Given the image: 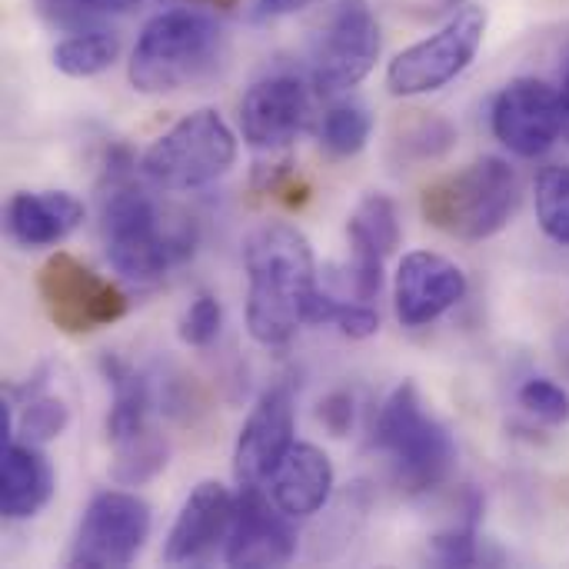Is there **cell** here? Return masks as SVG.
I'll return each instance as SVG.
<instances>
[{
	"label": "cell",
	"mask_w": 569,
	"mask_h": 569,
	"mask_svg": "<svg viewBox=\"0 0 569 569\" xmlns=\"http://www.w3.org/2000/svg\"><path fill=\"white\" fill-rule=\"evenodd\" d=\"M333 493V463L313 443H293L270 477V497L293 520L313 517Z\"/></svg>",
	"instance_id": "cell-17"
},
{
	"label": "cell",
	"mask_w": 569,
	"mask_h": 569,
	"mask_svg": "<svg viewBox=\"0 0 569 569\" xmlns=\"http://www.w3.org/2000/svg\"><path fill=\"white\" fill-rule=\"evenodd\" d=\"M563 137L569 140V73H567V83H563Z\"/></svg>",
	"instance_id": "cell-35"
},
{
	"label": "cell",
	"mask_w": 569,
	"mask_h": 569,
	"mask_svg": "<svg viewBox=\"0 0 569 569\" xmlns=\"http://www.w3.org/2000/svg\"><path fill=\"white\" fill-rule=\"evenodd\" d=\"M220 323H223V310H220L217 297L200 293L180 317V340L187 347H210L220 333Z\"/></svg>",
	"instance_id": "cell-30"
},
{
	"label": "cell",
	"mask_w": 569,
	"mask_h": 569,
	"mask_svg": "<svg viewBox=\"0 0 569 569\" xmlns=\"http://www.w3.org/2000/svg\"><path fill=\"white\" fill-rule=\"evenodd\" d=\"M243 263L250 277V337L263 347H287L297 337L300 323H307V303L317 293L310 240L293 223L267 220L247 237Z\"/></svg>",
	"instance_id": "cell-1"
},
{
	"label": "cell",
	"mask_w": 569,
	"mask_h": 569,
	"mask_svg": "<svg viewBox=\"0 0 569 569\" xmlns=\"http://www.w3.org/2000/svg\"><path fill=\"white\" fill-rule=\"evenodd\" d=\"M237 160V137L217 110H193L157 137L140 167L167 190H193L223 177Z\"/></svg>",
	"instance_id": "cell-6"
},
{
	"label": "cell",
	"mask_w": 569,
	"mask_h": 569,
	"mask_svg": "<svg viewBox=\"0 0 569 569\" xmlns=\"http://www.w3.org/2000/svg\"><path fill=\"white\" fill-rule=\"evenodd\" d=\"M433 557L443 567H473L477 563V510H470V517L463 523H457L453 530L440 533L433 540Z\"/></svg>",
	"instance_id": "cell-31"
},
{
	"label": "cell",
	"mask_w": 569,
	"mask_h": 569,
	"mask_svg": "<svg viewBox=\"0 0 569 569\" xmlns=\"http://www.w3.org/2000/svg\"><path fill=\"white\" fill-rule=\"evenodd\" d=\"M353 413H357V407H353V397H350L347 390H337V393L323 397V400H320V410H317L320 423H323L333 437H347V433L353 430Z\"/></svg>",
	"instance_id": "cell-33"
},
{
	"label": "cell",
	"mask_w": 569,
	"mask_h": 569,
	"mask_svg": "<svg viewBox=\"0 0 569 569\" xmlns=\"http://www.w3.org/2000/svg\"><path fill=\"white\" fill-rule=\"evenodd\" d=\"M167 457H170L167 443H163L157 433H150L147 440H140V443H133V447L113 453V470H110V477H113L120 487H140V483L153 480V477L167 467Z\"/></svg>",
	"instance_id": "cell-26"
},
{
	"label": "cell",
	"mask_w": 569,
	"mask_h": 569,
	"mask_svg": "<svg viewBox=\"0 0 569 569\" xmlns=\"http://www.w3.org/2000/svg\"><path fill=\"white\" fill-rule=\"evenodd\" d=\"M83 223V203L67 190H23L7 203V230L23 247H53Z\"/></svg>",
	"instance_id": "cell-18"
},
{
	"label": "cell",
	"mask_w": 569,
	"mask_h": 569,
	"mask_svg": "<svg viewBox=\"0 0 569 569\" xmlns=\"http://www.w3.org/2000/svg\"><path fill=\"white\" fill-rule=\"evenodd\" d=\"M120 53V40L107 30H87L60 40L53 47V67L67 77H97L113 67Z\"/></svg>",
	"instance_id": "cell-22"
},
{
	"label": "cell",
	"mask_w": 569,
	"mask_h": 569,
	"mask_svg": "<svg viewBox=\"0 0 569 569\" xmlns=\"http://www.w3.org/2000/svg\"><path fill=\"white\" fill-rule=\"evenodd\" d=\"M293 520L277 507V500L263 497V487H243L233 527L227 537V563L230 567H283L297 553V533L290 530Z\"/></svg>",
	"instance_id": "cell-12"
},
{
	"label": "cell",
	"mask_w": 569,
	"mask_h": 569,
	"mask_svg": "<svg viewBox=\"0 0 569 569\" xmlns=\"http://www.w3.org/2000/svg\"><path fill=\"white\" fill-rule=\"evenodd\" d=\"M493 133L517 157L547 153L563 133V97L533 77L507 83L493 103Z\"/></svg>",
	"instance_id": "cell-11"
},
{
	"label": "cell",
	"mask_w": 569,
	"mask_h": 569,
	"mask_svg": "<svg viewBox=\"0 0 569 569\" xmlns=\"http://www.w3.org/2000/svg\"><path fill=\"white\" fill-rule=\"evenodd\" d=\"M307 323H337L350 340H367L380 330V317L360 303H340L327 293H313L307 303Z\"/></svg>",
	"instance_id": "cell-25"
},
{
	"label": "cell",
	"mask_w": 569,
	"mask_h": 569,
	"mask_svg": "<svg viewBox=\"0 0 569 569\" xmlns=\"http://www.w3.org/2000/svg\"><path fill=\"white\" fill-rule=\"evenodd\" d=\"M137 3L140 0H47V7L60 20H87V17H103V13H123Z\"/></svg>",
	"instance_id": "cell-32"
},
{
	"label": "cell",
	"mask_w": 569,
	"mask_h": 569,
	"mask_svg": "<svg viewBox=\"0 0 569 569\" xmlns=\"http://www.w3.org/2000/svg\"><path fill=\"white\" fill-rule=\"evenodd\" d=\"M53 497V470L33 443H7L0 460V510L7 520L37 517Z\"/></svg>",
	"instance_id": "cell-19"
},
{
	"label": "cell",
	"mask_w": 569,
	"mask_h": 569,
	"mask_svg": "<svg viewBox=\"0 0 569 569\" xmlns=\"http://www.w3.org/2000/svg\"><path fill=\"white\" fill-rule=\"evenodd\" d=\"M103 237L113 270L137 283H153L183 263L197 247L190 220H170L140 187L113 180L103 193Z\"/></svg>",
	"instance_id": "cell-2"
},
{
	"label": "cell",
	"mask_w": 569,
	"mask_h": 569,
	"mask_svg": "<svg viewBox=\"0 0 569 569\" xmlns=\"http://www.w3.org/2000/svg\"><path fill=\"white\" fill-rule=\"evenodd\" d=\"M207 3H230V0H207Z\"/></svg>",
	"instance_id": "cell-36"
},
{
	"label": "cell",
	"mask_w": 569,
	"mask_h": 569,
	"mask_svg": "<svg viewBox=\"0 0 569 569\" xmlns=\"http://www.w3.org/2000/svg\"><path fill=\"white\" fill-rule=\"evenodd\" d=\"M220 50V27L197 10H163L143 23L127 77L140 93H170L200 80Z\"/></svg>",
	"instance_id": "cell-4"
},
{
	"label": "cell",
	"mask_w": 569,
	"mask_h": 569,
	"mask_svg": "<svg viewBox=\"0 0 569 569\" xmlns=\"http://www.w3.org/2000/svg\"><path fill=\"white\" fill-rule=\"evenodd\" d=\"M310 3L313 0H257V17H287V13H297Z\"/></svg>",
	"instance_id": "cell-34"
},
{
	"label": "cell",
	"mask_w": 569,
	"mask_h": 569,
	"mask_svg": "<svg viewBox=\"0 0 569 569\" xmlns=\"http://www.w3.org/2000/svg\"><path fill=\"white\" fill-rule=\"evenodd\" d=\"M233 510L237 500L227 493L223 483L217 480H203L183 503V510L177 513L167 547H163V560L170 567H197L207 563L220 543H227L230 527H233Z\"/></svg>",
	"instance_id": "cell-16"
},
{
	"label": "cell",
	"mask_w": 569,
	"mask_h": 569,
	"mask_svg": "<svg viewBox=\"0 0 569 569\" xmlns=\"http://www.w3.org/2000/svg\"><path fill=\"white\" fill-rule=\"evenodd\" d=\"M70 423V410L63 400L57 397H33L27 407H23V417H20V433L27 443L40 447V443H50L57 440Z\"/></svg>",
	"instance_id": "cell-28"
},
{
	"label": "cell",
	"mask_w": 569,
	"mask_h": 569,
	"mask_svg": "<svg viewBox=\"0 0 569 569\" xmlns=\"http://www.w3.org/2000/svg\"><path fill=\"white\" fill-rule=\"evenodd\" d=\"M537 220L550 240L569 247V167H547L537 177Z\"/></svg>",
	"instance_id": "cell-23"
},
{
	"label": "cell",
	"mask_w": 569,
	"mask_h": 569,
	"mask_svg": "<svg viewBox=\"0 0 569 569\" xmlns=\"http://www.w3.org/2000/svg\"><path fill=\"white\" fill-rule=\"evenodd\" d=\"M487 33V13L480 7L457 10L437 33L407 47L390 60L387 87L393 97H420L457 80L477 57Z\"/></svg>",
	"instance_id": "cell-7"
},
{
	"label": "cell",
	"mask_w": 569,
	"mask_h": 569,
	"mask_svg": "<svg viewBox=\"0 0 569 569\" xmlns=\"http://www.w3.org/2000/svg\"><path fill=\"white\" fill-rule=\"evenodd\" d=\"M347 233H350V243H363V247H373L383 257H390L400 247L397 203L387 193H367L357 203V210L347 223Z\"/></svg>",
	"instance_id": "cell-21"
},
{
	"label": "cell",
	"mask_w": 569,
	"mask_h": 569,
	"mask_svg": "<svg viewBox=\"0 0 569 569\" xmlns=\"http://www.w3.org/2000/svg\"><path fill=\"white\" fill-rule=\"evenodd\" d=\"M380 57V23L370 0H340L313 60V83L323 93L357 87Z\"/></svg>",
	"instance_id": "cell-10"
},
{
	"label": "cell",
	"mask_w": 569,
	"mask_h": 569,
	"mask_svg": "<svg viewBox=\"0 0 569 569\" xmlns=\"http://www.w3.org/2000/svg\"><path fill=\"white\" fill-rule=\"evenodd\" d=\"M153 517L150 503L127 490L97 493L77 527V540L70 550V563L87 569H120L130 567L147 537Z\"/></svg>",
	"instance_id": "cell-9"
},
{
	"label": "cell",
	"mask_w": 569,
	"mask_h": 569,
	"mask_svg": "<svg viewBox=\"0 0 569 569\" xmlns=\"http://www.w3.org/2000/svg\"><path fill=\"white\" fill-rule=\"evenodd\" d=\"M310 120V93L297 77L277 73L257 80L240 103L243 140L257 150L287 147Z\"/></svg>",
	"instance_id": "cell-15"
},
{
	"label": "cell",
	"mask_w": 569,
	"mask_h": 569,
	"mask_svg": "<svg viewBox=\"0 0 569 569\" xmlns=\"http://www.w3.org/2000/svg\"><path fill=\"white\" fill-rule=\"evenodd\" d=\"M520 203V177L500 157H483L423 190L420 210L430 227L457 240L497 237Z\"/></svg>",
	"instance_id": "cell-3"
},
{
	"label": "cell",
	"mask_w": 569,
	"mask_h": 569,
	"mask_svg": "<svg viewBox=\"0 0 569 569\" xmlns=\"http://www.w3.org/2000/svg\"><path fill=\"white\" fill-rule=\"evenodd\" d=\"M37 290L47 317L63 333H93L100 327L117 323L130 310V300L117 283L93 273L70 253H53L40 267Z\"/></svg>",
	"instance_id": "cell-8"
},
{
	"label": "cell",
	"mask_w": 569,
	"mask_h": 569,
	"mask_svg": "<svg viewBox=\"0 0 569 569\" xmlns=\"http://www.w3.org/2000/svg\"><path fill=\"white\" fill-rule=\"evenodd\" d=\"M377 447L393 457V477L407 493L437 490L457 467L450 430L427 417L420 390L403 380L383 403L377 420Z\"/></svg>",
	"instance_id": "cell-5"
},
{
	"label": "cell",
	"mask_w": 569,
	"mask_h": 569,
	"mask_svg": "<svg viewBox=\"0 0 569 569\" xmlns=\"http://www.w3.org/2000/svg\"><path fill=\"white\" fill-rule=\"evenodd\" d=\"M293 393L287 387H270L237 437L233 470L240 487L270 483L273 470L293 447Z\"/></svg>",
	"instance_id": "cell-13"
},
{
	"label": "cell",
	"mask_w": 569,
	"mask_h": 569,
	"mask_svg": "<svg viewBox=\"0 0 569 569\" xmlns=\"http://www.w3.org/2000/svg\"><path fill=\"white\" fill-rule=\"evenodd\" d=\"M107 380L113 387L110 413H107V437L117 450H127L153 433L150 427V387L147 377L130 370L120 360H103Z\"/></svg>",
	"instance_id": "cell-20"
},
{
	"label": "cell",
	"mask_w": 569,
	"mask_h": 569,
	"mask_svg": "<svg viewBox=\"0 0 569 569\" xmlns=\"http://www.w3.org/2000/svg\"><path fill=\"white\" fill-rule=\"evenodd\" d=\"M370 130H373V120L367 113V107L360 103H337L327 110L323 117V147L337 157H353L367 147L370 140Z\"/></svg>",
	"instance_id": "cell-24"
},
{
	"label": "cell",
	"mask_w": 569,
	"mask_h": 569,
	"mask_svg": "<svg viewBox=\"0 0 569 569\" xmlns=\"http://www.w3.org/2000/svg\"><path fill=\"white\" fill-rule=\"evenodd\" d=\"M453 143H457V130H453V123L443 120V117H420V120H413V123L403 130V137L397 140L400 153L410 157V160H437V157H443Z\"/></svg>",
	"instance_id": "cell-27"
},
{
	"label": "cell",
	"mask_w": 569,
	"mask_h": 569,
	"mask_svg": "<svg viewBox=\"0 0 569 569\" xmlns=\"http://www.w3.org/2000/svg\"><path fill=\"white\" fill-rule=\"evenodd\" d=\"M520 407H523L530 417H537V420H543V423H550V427L567 423L569 420V393L560 383L543 380V377L523 383V390H520Z\"/></svg>",
	"instance_id": "cell-29"
},
{
	"label": "cell",
	"mask_w": 569,
	"mask_h": 569,
	"mask_svg": "<svg viewBox=\"0 0 569 569\" xmlns=\"http://www.w3.org/2000/svg\"><path fill=\"white\" fill-rule=\"evenodd\" d=\"M467 297V273L430 250H413L397 270V317L403 327H427Z\"/></svg>",
	"instance_id": "cell-14"
}]
</instances>
